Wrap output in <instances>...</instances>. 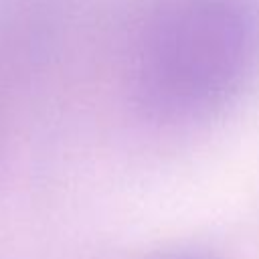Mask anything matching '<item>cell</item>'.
Here are the masks:
<instances>
[{
	"label": "cell",
	"instance_id": "obj_2",
	"mask_svg": "<svg viewBox=\"0 0 259 259\" xmlns=\"http://www.w3.org/2000/svg\"><path fill=\"white\" fill-rule=\"evenodd\" d=\"M162 259H198V257H194V255H168Z\"/></svg>",
	"mask_w": 259,
	"mask_h": 259
},
{
	"label": "cell",
	"instance_id": "obj_1",
	"mask_svg": "<svg viewBox=\"0 0 259 259\" xmlns=\"http://www.w3.org/2000/svg\"><path fill=\"white\" fill-rule=\"evenodd\" d=\"M257 67L251 0H158L138 28L130 77L148 113L188 121L233 101Z\"/></svg>",
	"mask_w": 259,
	"mask_h": 259
}]
</instances>
